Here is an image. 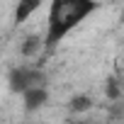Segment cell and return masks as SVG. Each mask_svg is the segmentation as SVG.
Segmentation results:
<instances>
[{
	"label": "cell",
	"instance_id": "cell-1",
	"mask_svg": "<svg viewBox=\"0 0 124 124\" xmlns=\"http://www.w3.org/2000/svg\"><path fill=\"white\" fill-rule=\"evenodd\" d=\"M97 10H100L97 0H51L44 27V51L51 54L71 29H76Z\"/></svg>",
	"mask_w": 124,
	"mask_h": 124
},
{
	"label": "cell",
	"instance_id": "cell-2",
	"mask_svg": "<svg viewBox=\"0 0 124 124\" xmlns=\"http://www.w3.org/2000/svg\"><path fill=\"white\" fill-rule=\"evenodd\" d=\"M32 88H46V76L34 68H12L10 71V90L12 93H27Z\"/></svg>",
	"mask_w": 124,
	"mask_h": 124
},
{
	"label": "cell",
	"instance_id": "cell-3",
	"mask_svg": "<svg viewBox=\"0 0 124 124\" xmlns=\"http://www.w3.org/2000/svg\"><path fill=\"white\" fill-rule=\"evenodd\" d=\"M39 8H41V0H17V5H15V17H12L15 27L24 24Z\"/></svg>",
	"mask_w": 124,
	"mask_h": 124
},
{
	"label": "cell",
	"instance_id": "cell-4",
	"mask_svg": "<svg viewBox=\"0 0 124 124\" xmlns=\"http://www.w3.org/2000/svg\"><path fill=\"white\" fill-rule=\"evenodd\" d=\"M22 97H24V109L34 112V109H39L49 100V93H46V88H32V90L22 93Z\"/></svg>",
	"mask_w": 124,
	"mask_h": 124
},
{
	"label": "cell",
	"instance_id": "cell-5",
	"mask_svg": "<svg viewBox=\"0 0 124 124\" xmlns=\"http://www.w3.org/2000/svg\"><path fill=\"white\" fill-rule=\"evenodd\" d=\"M41 49H44V34H29V37L22 41L20 54H22V56H37Z\"/></svg>",
	"mask_w": 124,
	"mask_h": 124
},
{
	"label": "cell",
	"instance_id": "cell-6",
	"mask_svg": "<svg viewBox=\"0 0 124 124\" xmlns=\"http://www.w3.org/2000/svg\"><path fill=\"white\" fill-rule=\"evenodd\" d=\"M105 95H107V100H119L122 97V80L117 78V76H109L107 78V83H105Z\"/></svg>",
	"mask_w": 124,
	"mask_h": 124
},
{
	"label": "cell",
	"instance_id": "cell-7",
	"mask_svg": "<svg viewBox=\"0 0 124 124\" xmlns=\"http://www.w3.org/2000/svg\"><path fill=\"white\" fill-rule=\"evenodd\" d=\"M90 107H93V97H88V95H73V100H71V105H68V109H71L73 114L88 112Z\"/></svg>",
	"mask_w": 124,
	"mask_h": 124
},
{
	"label": "cell",
	"instance_id": "cell-8",
	"mask_svg": "<svg viewBox=\"0 0 124 124\" xmlns=\"http://www.w3.org/2000/svg\"><path fill=\"white\" fill-rule=\"evenodd\" d=\"M68 124H88V122H68Z\"/></svg>",
	"mask_w": 124,
	"mask_h": 124
}]
</instances>
